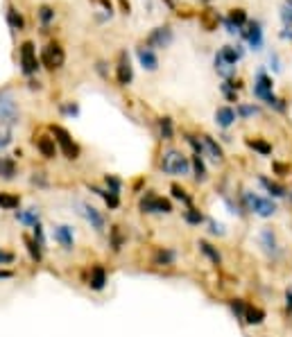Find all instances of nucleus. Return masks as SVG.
<instances>
[{
    "instance_id": "obj_1",
    "label": "nucleus",
    "mask_w": 292,
    "mask_h": 337,
    "mask_svg": "<svg viewBox=\"0 0 292 337\" xmlns=\"http://www.w3.org/2000/svg\"><path fill=\"white\" fill-rule=\"evenodd\" d=\"M161 170L165 174H172V177H177V174L184 177L191 170V161L179 152V149H165L161 156Z\"/></svg>"
},
{
    "instance_id": "obj_2",
    "label": "nucleus",
    "mask_w": 292,
    "mask_h": 337,
    "mask_svg": "<svg viewBox=\"0 0 292 337\" xmlns=\"http://www.w3.org/2000/svg\"><path fill=\"white\" fill-rule=\"evenodd\" d=\"M242 202H245V208H247V211L261 215V217H272V215L276 213V206L272 204V199L259 197V195L249 193V190H245V193H242Z\"/></svg>"
},
{
    "instance_id": "obj_3",
    "label": "nucleus",
    "mask_w": 292,
    "mask_h": 337,
    "mask_svg": "<svg viewBox=\"0 0 292 337\" xmlns=\"http://www.w3.org/2000/svg\"><path fill=\"white\" fill-rule=\"evenodd\" d=\"M140 211L143 213H172V204L168 202V199L159 197V195L154 193H148L143 199H140Z\"/></svg>"
},
{
    "instance_id": "obj_4",
    "label": "nucleus",
    "mask_w": 292,
    "mask_h": 337,
    "mask_svg": "<svg viewBox=\"0 0 292 337\" xmlns=\"http://www.w3.org/2000/svg\"><path fill=\"white\" fill-rule=\"evenodd\" d=\"M41 61H43L46 68L55 70V68L64 66L66 55H64V50H61V46H57V43H48V46L41 50Z\"/></svg>"
},
{
    "instance_id": "obj_5",
    "label": "nucleus",
    "mask_w": 292,
    "mask_h": 337,
    "mask_svg": "<svg viewBox=\"0 0 292 337\" xmlns=\"http://www.w3.org/2000/svg\"><path fill=\"white\" fill-rule=\"evenodd\" d=\"M52 134H55V143H59L61 149H64L66 159H77L80 156V147L75 145V140L70 138V134H68L64 127L52 125Z\"/></svg>"
},
{
    "instance_id": "obj_6",
    "label": "nucleus",
    "mask_w": 292,
    "mask_h": 337,
    "mask_svg": "<svg viewBox=\"0 0 292 337\" xmlns=\"http://www.w3.org/2000/svg\"><path fill=\"white\" fill-rule=\"evenodd\" d=\"M0 120H5V123L18 120V106L9 93H0Z\"/></svg>"
},
{
    "instance_id": "obj_7",
    "label": "nucleus",
    "mask_w": 292,
    "mask_h": 337,
    "mask_svg": "<svg viewBox=\"0 0 292 337\" xmlns=\"http://www.w3.org/2000/svg\"><path fill=\"white\" fill-rule=\"evenodd\" d=\"M21 63H23V72H25V75L36 72L39 61H36V52H34V43L32 41H25L21 46Z\"/></svg>"
},
{
    "instance_id": "obj_8",
    "label": "nucleus",
    "mask_w": 292,
    "mask_h": 337,
    "mask_svg": "<svg viewBox=\"0 0 292 337\" xmlns=\"http://www.w3.org/2000/svg\"><path fill=\"white\" fill-rule=\"evenodd\" d=\"M148 43L152 48H168L170 43H172V30H170L168 25H165V27H157V30L150 34Z\"/></svg>"
},
{
    "instance_id": "obj_9",
    "label": "nucleus",
    "mask_w": 292,
    "mask_h": 337,
    "mask_svg": "<svg viewBox=\"0 0 292 337\" xmlns=\"http://www.w3.org/2000/svg\"><path fill=\"white\" fill-rule=\"evenodd\" d=\"M82 215L89 219V224L95 229V231H104V215L97 211V208L89 206V204H82Z\"/></svg>"
},
{
    "instance_id": "obj_10",
    "label": "nucleus",
    "mask_w": 292,
    "mask_h": 337,
    "mask_svg": "<svg viewBox=\"0 0 292 337\" xmlns=\"http://www.w3.org/2000/svg\"><path fill=\"white\" fill-rule=\"evenodd\" d=\"M116 77H118V84L127 86L131 82V77H134V72H131V63H129V57L125 55V52H120V59H118V72H116Z\"/></svg>"
},
{
    "instance_id": "obj_11",
    "label": "nucleus",
    "mask_w": 292,
    "mask_h": 337,
    "mask_svg": "<svg viewBox=\"0 0 292 337\" xmlns=\"http://www.w3.org/2000/svg\"><path fill=\"white\" fill-rule=\"evenodd\" d=\"M104 285H106V272H104V267L95 265L93 270H91V276H89V287H91V290H95V292H100V290H104Z\"/></svg>"
},
{
    "instance_id": "obj_12",
    "label": "nucleus",
    "mask_w": 292,
    "mask_h": 337,
    "mask_svg": "<svg viewBox=\"0 0 292 337\" xmlns=\"http://www.w3.org/2000/svg\"><path fill=\"white\" fill-rule=\"evenodd\" d=\"M202 147H204V152L213 159V163H222V159H225V156H222V147L211 138V136H202Z\"/></svg>"
},
{
    "instance_id": "obj_13",
    "label": "nucleus",
    "mask_w": 292,
    "mask_h": 337,
    "mask_svg": "<svg viewBox=\"0 0 292 337\" xmlns=\"http://www.w3.org/2000/svg\"><path fill=\"white\" fill-rule=\"evenodd\" d=\"M55 240L59 242L64 249H72V229L66 227V224H61V227H55Z\"/></svg>"
},
{
    "instance_id": "obj_14",
    "label": "nucleus",
    "mask_w": 292,
    "mask_h": 337,
    "mask_svg": "<svg viewBox=\"0 0 292 337\" xmlns=\"http://www.w3.org/2000/svg\"><path fill=\"white\" fill-rule=\"evenodd\" d=\"M36 147L46 159H55L57 156V143H55V138H50V136H41V138L36 140Z\"/></svg>"
},
{
    "instance_id": "obj_15",
    "label": "nucleus",
    "mask_w": 292,
    "mask_h": 337,
    "mask_svg": "<svg viewBox=\"0 0 292 337\" xmlns=\"http://www.w3.org/2000/svg\"><path fill=\"white\" fill-rule=\"evenodd\" d=\"M174 260H177V253H174L172 249H168V247H161L157 253H154V265L170 267V265H174Z\"/></svg>"
},
{
    "instance_id": "obj_16",
    "label": "nucleus",
    "mask_w": 292,
    "mask_h": 337,
    "mask_svg": "<svg viewBox=\"0 0 292 337\" xmlns=\"http://www.w3.org/2000/svg\"><path fill=\"white\" fill-rule=\"evenodd\" d=\"M136 55H138V61H140L143 68H148V70H157L159 61H157V57H154V52L150 50V48H138Z\"/></svg>"
},
{
    "instance_id": "obj_17",
    "label": "nucleus",
    "mask_w": 292,
    "mask_h": 337,
    "mask_svg": "<svg viewBox=\"0 0 292 337\" xmlns=\"http://www.w3.org/2000/svg\"><path fill=\"white\" fill-rule=\"evenodd\" d=\"M233 120H236V111H233L231 106H220V109L215 111V123L220 127H225V129L233 125Z\"/></svg>"
},
{
    "instance_id": "obj_18",
    "label": "nucleus",
    "mask_w": 292,
    "mask_h": 337,
    "mask_svg": "<svg viewBox=\"0 0 292 337\" xmlns=\"http://www.w3.org/2000/svg\"><path fill=\"white\" fill-rule=\"evenodd\" d=\"M242 319L247 321L249 326H259V324H263V319H265V310L263 308H251V306H247V310H245V317Z\"/></svg>"
},
{
    "instance_id": "obj_19",
    "label": "nucleus",
    "mask_w": 292,
    "mask_h": 337,
    "mask_svg": "<svg viewBox=\"0 0 292 337\" xmlns=\"http://www.w3.org/2000/svg\"><path fill=\"white\" fill-rule=\"evenodd\" d=\"M254 91H256V95H259V97H263V100H267V97L272 95V80H270L267 75H263V72H261Z\"/></svg>"
},
{
    "instance_id": "obj_20",
    "label": "nucleus",
    "mask_w": 292,
    "mask_h": 337,
    "mask_svg": "<svg viewBox=\"0 0 292 337\" xmlns=\"http://www.w3.org/2000/svg\"><path fill=\"white\" fill-rule=\"evenodd\" d=\"M16 219H18L21 224H27V227H36V224H39V211H36V208L16 211Z\"/></svg>"
},
{
    "instance_id": "obj_21",
    "label": "nucleus",
    "mask_w": 292,
    "mask_h": 337,
    "mask_svg": "<svg viewBox=\"0 0 292 337\" xmlns=\"http://www.w3.org/2000/svg\"><path fill=\"white\" fill-rule=\"evenodd\" d=\"M261 185L272 195V197H283V195L288 193V188H285V185H281V183H276V181H270V179H265V177H261Z\"/></svg>"
},
{
    "instance_id": "obj_22",
    "label": "nucleus",
    "mask_w": 292,
    "mask_h": 337,
    "mask_svg": "<svg viewBox=\"0 0 292 337\" xmlns=\"http://www.w3.org/2000/svg\"><path fill=\"white\" fill-rule=\"evenodd\" d=\"M0 177L3 179H14L16 177V163L7 156H0Z\"/></svg>"
},
{
    "instance_id": "obj_23",
    "label": "nucleus",
    "mask_w": 292,
    "mask_h": 337,
    "mask_svg": "<svg viewBox=\"0 0 292 337\" xmlns=\"http://www.w3.org/2000/svg\"><path fill=\"white\" fill-rule=\"evenodd\" d=\"M197 247H199V251H202L204 256L208 258V260H213V263H215V265H217V263L222 260V258H220V251H217V249L213 247L211 242H206V240H199V242H197Z\"/></svg>"
},
{
    "instance_id": "obj_24",
    "label": "nucleus",
    "mask_w": 292,
    "mask_h": 337,
    "mask_svg": "<svg viewBox=\"0 0 292 337\" xmlns=\"http://www.w3.org/2000/svg\"><path fill=\"white\" fill-rule=\"evenodd\" d=\"M21 206V197L16 195H9V193H0V208L3 211H14V208Z\"/></svg>"
},
{
    "instance_id": "obj_25",
    "label": "nucleus",
    "mask_w": 292,
    "mask_h": 337,
    "mask_svg": "<svg viewBox=\"0 0 292 337\" xmlns=\"http://www.w3.org/2000/svg\"><path fill=\"white\" fill-rule=\"evenodd\" d=\"M91 190L100 195V197H102V199H104V202H106V206H109V208H118V206H120V199H118V195H116V193H109V190L95 188V185H91Z\"/></svg>"
},
{
    "instance_id": "obj_26",
    "label": "nucleus",
    "mask_w": 292,
    "mask_h": 337,
    "mask_svg": "<svg viewBox=\"0 0 292 337\" xmlns=\"http://www.w3.org/2000/svg\"><path fill=\"white\" fill-rule=\"evenodd\" d=\"M247 147H251L254 152H259L263 156L272 154V145L265 143V140H261V138H247Z\"/></svg>"
},
{
    "instance_id": "obj_27",
    "label": "nucleus",
    "mask_w": 292,
    "mask_h": 337,
    "mask_svg": "<svg viewBox=\"0 0 292 337\" xmlns=\"http://www.w3.org/2000/svg\"><path fill=\"white\" fill-rule=\"evenodd\" d=\"M215 70L220 72L222 77H233V75H236V66H231V63H227V61L222 59L220 55L215 57Z\"/></svg>"
},
{
    "instance_id": "obj_28",
    "label": "nucleus",
    "mask_w": 292,
    "mask_h": 337,
    "mask_svg": "<svg viewBox=\"0 0 292 337\" xmlns=\"http://www.w3.org/2000/svg\"><path fill=\"white\" fill-rule=\"evenodd\" d=\"M193 170H195V177H197V181H204L206 179V168H204V161L199 154L193 156Z\"/></svg>"
},
{
    "instance_id": "obj_29",
    "label": "nucleus",
    "mask_w": 292,
    "mask_h": 337,
    "mask_svg": "<svg viewBox=\"0 0 292 337\" xmlns=\"http://www.w3.org/2000/svg\"><path fill=\"white\" fill-rule=\"evenodd\" d=\"M261 240H263V247H265L267 251H276V238H274V233H272L270 229H265V231H263Z\"/></svg>"
},
{
    "instance_id": "obj_30",
    "label": "nucleus",
    "mask_w": 292,
    "mask_h": 337,
    "mask_svg": "<svg viewBox=\"0 0 292 337\" xmlns=\"http://www.w3.org/2000/svg\"><path fill=\"white\" fill-rule=\"evenodd\" d=\"M184 219H186L188 224H195V227H199V224L204 222V215L199 211H195V208H188V211H184Z\"/></svg>"
},
{
    "instance_id": "obj_31",
    "label": "nucleus",
    "mask_w": 292,
    "mask_h": 337,
    "mask_svg": "<svg viewBox=\"0 0 292 337\" xmlns=\"http://www.w3.org/2000/svg\"><path fill=\"white\" fill-rule=\"evenodd\" d=\"M247 39H249V43H251L254 48H259V46H261V27H259V23H251V25H249Z\"/></svg>"
},
{
    "instance_id": "obj_32",
    "label": "nucleus",
    "mask_w": 292,
    "mask_h": 337,
    "mask_svg": "<svg viewBox=\"0 0 292 337\" xmlns=\"http://www.w3.org/2000/svg\"><path fill=\"white\" fill-rule=\"evenodd\" d=\"M220 57H222V59H225L227 63H231V66H236V61L238 59H240V52H238V50H233V48H225V50H222L220 52Z\"/></svg>"
},
{
    "instance_id": "obj_33",
    "label": "nucleus",
    "mask_w": 292,
    "mask_h": 337,
    "mask_svg": "<svg viewBox=\"0 0 292 337\" xmlns=\"http://www.w3.org/2000/svg\"><path fill=\"white\" fill-rule=\"evenodd\" d=\"M9 143H12V129H9V125L0 123V149L7 147Z\"/></svg>"
},
{
    "instance_id": "obj_34",
    "label": "nucleus",
    "mask_w": 292,
    "mask_h": 337,
    "mask_svg": "<svg viewBox=\"0 0 292 337\" xmlns=\"http://www.w3.org/2000/svg\"><path fill=\"white\" fill-rule=\"evenodd\" d=\"M25 245H27V251H30V256H32V260H41V256H43V249L41 247H39L36 245V242H34V240H30V238H25Z\"/></svg>"
},
{
    "instance_id": "obj_35",
    "label": "nucleus",
    "mask_w": 292,
    "mask_h": 337,
    "mask_svg": "<svg viewBox=\"0 0 292 337\" xmlns=\"http://www.w3.org/2000/svg\"><path fill=\"white\" fill-rule=\"evenodd\" d=\"M229 21L233 23V25H242V23L247 21V14L242 12V9H231V14H229Z\"/></svg>"
},
{
    "instance_id": "obj_36",
    "label": "nucleus",
    "mask_w": 292,
    "mask_h": 337,
    "mask_svg": "<svg viewBox=\"0 0 292 337\" xmlns=\"http://www.w3.org/2000/svg\"><path fill=\"white\" fill-rule=\"evenodd\" d=\"M159 129H161L163 138H172V120H170V118H161V120H159Z\"/></svg>"
},
{
    "instance_id": "obj_37",
    "label": "nucleus",
    "mask_w": 292,
    "mask_h": 337,
    "mask_svg": "<svg viewBox=\"0 0 292 337\" xmlns=\"http://www.w3.org/2000/svg\"><path fill=\"white\" fill-rule=\"evenodd\" d=\"M231 310H233V315H236L238 319H242V317H245V310H247L245 301H242V299H233L231 301Z\"/></svg>"
},
{
    "instance_id": "obj_38",
    "label": "nucleus",
    "mask_w": 292,
    "mask_h": 337,
    "mask_svg": "<svg viewBox=\"0 0 292 337\" xmlns=\"http://www.w3.org/2000/svg\"><path fill=\"white\" fill-rule=\"evenodd\" d=\"M123 242H125V238H123V233H120V229L114 227V229H111V245H114L116 251L123 247Z\"/></svg>"
},
{
    "instance_id": "obj_39",
    "label": "nucleus",
    "mask_w": 292,
    "mask_h": 337,
    "mask_svg": "<svg viewBox=\"0 0 292 337\" xmlns=\"http://www.w3.org/2000/svg\"><path fill=\"white\" fill-rule=\"evenodd\" d=\"M170 190H172V197H174V199H181L184 204H191V197L186 195V190H184L181 185H177V183H174Z\"/></svg>"
},
{
    "instance_id": "obj_40",
    "label": "nucleus",
    "mask_w": 292,
    "mask_h": 337,
    "mask_svg": "<svg viewBox=\"0 0 292 337\" xmlns=\"http://www.w3.org/2000/svg\"><path fill=\"white\" fill-rule=\"evenodd\" d=\"M7 16H9V23H12V27L21 30V27H23V16H21V14H18L16 9H9V14H7Z\"/></svg>"
},
{
    "instance_id": "obj_41",
    "label": "nucleus",
    "mask_w": 292,
    "mask_h": 337,
    "mask_svg": "<svg viewBox=\"0 0 292 337\" xmlns=\"http://www.w3.org/2000/svg\"><path fill=\"white\" fill-rule=\"evenodd\" d=\"M32 229H34V238H32V240L43 249V247H46V236H43V227H41V224H36V227H32Z\"/></svg>"
},
{
    "instance_id": "obj_42",
    "label": "nucleus",
    "mask_w": 292,
    "mask_h": 337,
    "mask_svg": "<svg viewBox=\"0 0 292 337\" xmlns=\"http://www.w3.org/2000/svg\"><path fill=\"white\" fill-rule=\"evenodd\" d=\"M39 16H41V21H43V23H46V25H48V23H50L52 18H55V12H52L50 7H46V5H43V7L39 9Z\"/></svg>"
},
{
    "instance_id": "obj_43",
    "label": "nucleus",
    "mask_w": 292,
    "mask_h": 337,
    "mask_svg": "<svg viewBox=\"0 0 292 337\" xmlns=\"http://www.w3.org/2000/svg\"><path fill=\"white\" fill-rule=\"evenodd\" d=\"M104 183H106V190H109V193H116V195L120 193V181L116 177H106Z\"/></svg>"
},
{
    "instance_id": "obj_44",
    "label": "nucleus",
    "mask_w": 292,
    "mask_h": 337,
    "mask_svg": "<svg viewBox=\"0 0 292 337\" xmlns=\"http://www.w3.org/2000/svg\"><path fill=\"white\" fill-rule=\"evenodd\" d=\"M281 18H283L285 25H290V23H292V3L283 5V9H281Z\"/></svg>"
},
{
    "instance_id": "obj_45",
    "label": "nucleus",
    "mask_w": 292,
    "mask_h": 337,
    "mask_svg": "<svg viewBox=\"0 0 292 337\" xmlns=\"http://www.w3.org/2000/svg\"><path fill=\"white\" fill-rule=\"evenodd\" d=\"M240 116H245V118H249V116H256L259 111H256V106H249V104H240Z\"/></svg>"
},
{
    "instance_id": "obj_46",
    "label": "nucleus",
    "mask_w": 292,
    "mask_h": 337,
    "mask_svg": "<svg viewBox=\"0 0 292 337\" xmlns=\"http://www.w3.org/2000/svg\"><path fill=\"white\" fill-rule=\"evenodd\" d=\"M9 263H14V253L0 249V265H9Z\"/></svg>"
},
{
    "instance_id": "obj_47",
    "label": "nucleus",
    "mask_w": 292,
    "mask_h": 337,
    "mask_svg": "<svg viewBox=\"0 0 292 337\" xmlns=\"http://www.w3.org/2000/svg\"><path fill=\"white\" fill-rule=\"evenodd\" d=\"M285 308H288V312H292V285L285 290Z\"/></svg>"
},
{
    "instance_id": "obj_48",
    "label": "nucleus",
    "mask_w": 292,
    "mask_h": 337,
    "mask_svg": "<svg viewBox=\"0 0 292 337\" xmlns=\"http://www.w3.org/2000/svg\"><path fill=\"white\" fill-rule=\"evenodd\" d=\"M208 224H211V233H217V236H222V224H217V222H213V219H208Z\"/></svg>"
},
{
    "instance_id": "obj_49",
    "label": "nucleus",
    "mask_w": 292,
    "mask_h": 337,
    "mask_svg": "<svg viewBox=\"0 0 292 337\" xmlns=\"http://www.w3.org/2000/svg\"><path fill=\"white\" fill-rule=\"evenodd\" d=\"M66 114L68 116H77V114H80V109H77V104H68L66 106Z\"/></svg>"
},
{
    "instance_id": "obj_50",
    "label": "nucleus",
    "mask_w": 292,
    "mask_h": 337,
    "mask_svg": "<svg viewBox=\"0 0 292 337\" xmlns=\"http://www.w3.org/2000/svg\"><path fill=\"white\" fill-rule=\"evenodd\" d=\"M32 183H39V185H46V179H43V177H36V174H34V177H32Z\"/></svg>"
},
{
    "instance_id": "obj_51",
    "label": "nucleus",
    "mask_w": 292,
    "mask_h": 337,
    "mask_svg": "<svg viewBox=\"0 0 292 337\" xmlns=\"http://www.w3.org/2000/svg\"><path fill=\"white\" fill-rule=\"evenodd\" d=\"M12 276V272H0V278H9Z\"/></svg>"
}]
</instances>
